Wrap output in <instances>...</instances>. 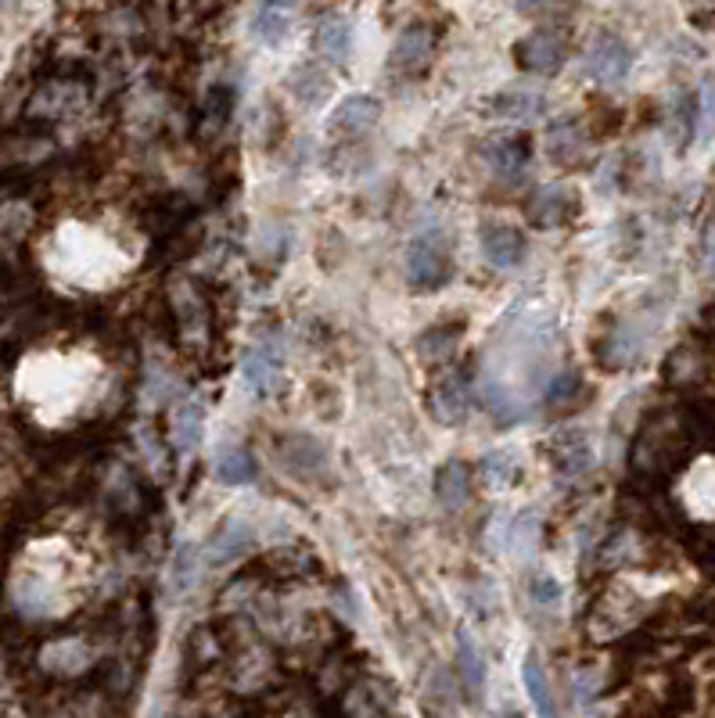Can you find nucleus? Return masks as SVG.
<instances>
[{"mask_svg":"<svg viewBox=\"0 0 715 718\" xmlns=\"http://www.w3.org/2000/svg\"><path fill=\"white\" fill-rule=\"evenodd\" d=\"M317 51L324 55L331 65H345V58L353 51V29L342 15H327L320 19L317 26Z\"/></svg>","mask_w":715,"mask_h":718,"instance_id":"a211bd4d","label":"nucleus"},{"mask_svg":"<svg viewBox=\"0 0 715 718\" xmlns=\"http://www.w3.org/2000/svg\"><path fill=\"white\" fill-rule=\"evenodd\" d=\"M690 450H698V445L687 431L683 410H658L644 420L636 435L633 470L647 481H665L687 464Z\"/></svg>","mask_w":715,"mask_h":718,"instance_id":"f257e3e1","label":"nucleus"},{"mask_svg":"<svg viewBox=\"0 0 715 718\" xmlns=\"http://www.w3.org/2000/svg\"><path fill=\"white\" fill-rule=\"evenodd\" d=\"M528 158H533V144H528V137H517V133H500V137H489L486 144V163L503 180L522 177Z\"/></svg>","mask_w":715,"mask_h":718,"instance_id":"4468645a","label":"nucleus"},{"mask_svg":"<svg viewBox=\"0 0 715 718\" xmlns=\"http://www.w3.org/2000/svg\"><path fill=\"white\" fill-rule=\"evenodd\" d=\"M249 542H252L249 522H241V517H227V522H219L213 536H208L202 557H205L208 567L230 564V561H238L245 550H249Z\"/></svg>","mask_w":715,"mask_h":718,"instance_id":"ddd939ff","label":"nucleus"},{"mask_svg":"<svg viewBox=\"0 0 715 718\" xmlns=\"http://www.w3.org/2000/svg\"><path fill=\"white\" fill-rule=\"evenodd\" d=\"M583 213V198L569 183H550V188H536L525 202V216L536 227H569Z\"/></svg>","mask_w":715,"mask_h":718,"instance_id":"20e7f679","label":"nucleus"},{"mask_svg":"<svg viewBox=\"0 0 715 718\" xmlns=\"http://www.w3.org/2000/svg\"><path fill=\"white\" fill-rule=\"evenodd\" d=\"M536 536H539V517L536 514H522L511 528V547L514 550H533L536 547Z\"/></svg>","mask_w":715,"mask_h":718,"instance_id":"7c9ffc66","label":"nucleus"},{"mask_svg":"<svg viewBox=\"0 0 715 718\" xmlns=\"http://www.w3.org/2000/svg\"><path fill=\"white\" fill-rule=\"evenodd\" d=\"M406 277H410L414 291L446 288L450 277H453V252H450L446 238H439V234L414 238L410 249H406Z\"/></svg>","mask_w":715,"mask_h":718,"instance_id":"f03ea898","label":"nucleus"},{"mask_svg":"<svg viewBox=\"0 0 715 718\" xmlns=\"http://www.w3.org/2000/svg\"><path fill=\"white\" fill-rule=\"evenodd\" d=\"M291 22H288V8H277V4H259L255 19H252V33L255 40H263L270 47H277L281 40L288 36Z\"/></svg>","mask_w":715,"mask_h":718,"instance_id":"a878e982","label":"nucleus"},{"mask_svg":"<svg viewBox=\"0 0 715 718\" xmlns=\"http://www.w3.org/2000/svg\"><path fill=\"white\" fill-rule=\"evenodd\" d=\"M288 86L302 105H317V101H324V94H327V76L317 65L306 61V65H299L288 76Z\"/></svg>","mask_w":715,"mask_h":718,"instance_id":"cd10ccee","label":"nucleus"},{"mask_svg":"<svg viewBox=\"0 0 715 718\" xmlns=\"http://www.w3.org/2000/svg\"><path fill=\"white\" fill-rule=\"evenodd\" d=\"M457 661H461V679H464L467 693H472L475 701H482V693H486V661H482V654H478V643H475L472 633H467V629H461V633H457Z\"/></svg>","mask_w":715,"mask_h":718,"instance_id":"aec40b11","label":"nucleus"},{"mask_svg":"<svg viewBox=\"0 0 715 718\" xmlns=\"http://www.w3.org/2000/svg\"><path fill=\"white\" fill-rule=\"evenodd\" d=\"M378 119H381V101H378V97L353 94V97H345V101L335 111H331L327 133H331V137H338V141H353V137H360V133L374 130Z\"/></svg>","mask_w":715,"mask_h":718,"instance_id":"1a4fd4ad","label":"nucleus"},{"mask_svg":"<svg viewBox=\"0 0 715 718\" xmlns=\"http://www.w3.org/2000/svg\"><path fill=\"white\" fill-rule=\"evenodd\" d=\"M216 481H224V486H249L255 481V460L249 450H224L216 456Z\"/></svg>","mask_w":715,"mask_h":718,"instance_id":"b1692460","label":"nucleus"},{"mask_svg":"<svg viewBox=\"0 0 715 718\" xmlns=\"http://www.w3.org/2000/svg\"><path fill=\"white\" fill-rule=\"evenodd\" d=\"M436 58V33L428 26H410L400 33L396 47L389 55V69L400 72V76H421Z\"/></svg>","mask_w":715,"mask_h":718,"instance_id":"9d476101","label":"nucleus"},{"mask_svg":"<svg viewBox=\"0 0 715 718\" xmlns=\"http://www.w3.org/2000/svg\"><path fill=\"white\" fill-rule=\"evenodd\" d=\"M708 374V349L698 338L680 342L665 359V381L672 388H694Z\"/></svg>","mask_w":715,"mask_h":718,"instance_id":"9b49d317","label":"nucleus"},{"mask_svg":"<svg viewBox=\"0 0 715 718\" xmlns=\"http://www.w3.org/2000/svg\"><path fill=\"white\" fill-rule=\"evenodd\" d=\"M202 424H205V410L199 403H180L177 410H172V450L180 456H188L199 450L202 442Z\"/></svg>","mask_w":715,"mask_h":718,"instance_id":"6ab92c4d","label":"nucleus"},{"mask_svg":"<svg viewBox=\"0 0 715 718\" xmlns=\"http://www.w3.org/2000/svg\"><path fill=\"white\" fill-rule=\"evenodd\" d=\"M508 718H522V715H517V711H508Z\"/></svg>","mask_w":715,"mask_h":718,"instance_id":"f704fd0d","label":"nucleus"},{"mask_svg":"<svg viewBox=\"0 0 715 718\" xmlns=\"http://www.w3.org/2000/svg\"><path fill=\"white\" fill-rule=\"evenodd\" d=\"M694 141H698V144H712V141H715V76H708L705 86H701V94H698Z\"/></svg>","mask_w":715,"mask_h":718,"instance_id":"c85d7f7f","label":"nucleus"},{"mask_svg":"<svg viewBox=\"0 0 715 718\" xmlns=\"http://www.w3.org/2000/svg\"><path fill=\"white\" fill-rule=\"evenodd\" d=\"M550 464L561 478H579L594 467V442L583 428H561L550 435Z\"/></svg>","mask_w":715,"mask_h":718,"instance_id":"0eeeda50","label":"nucleus"},{"mask_svg":"<svg viewBox=\"0 0 715 718\" xmlns=\"http://www.w3.org/2000/svg\"><path fill=\"white\" fill-rule=\"evenodd\" d=\"M522 683H525L528 701L536 704L539 718H561L558 704H553V690L547 683V672H544V665H539L536 654H528V658L522 661Z\"/></svg>","mask_w":715,"mask_h":718,"instance_id":"412c9836","label":"nucleus"},{"mask_svg":"<svg viewBox=\"0 0 715 718\" xmlns=\"http://www.w3.org/2000/svg\"><path fill=\"white\" fill-rule=\"evenodd\" d=\"M11 4H15V0H0V8H11Z\"/></svg>","mask_w":715,"mask_h":718,"instance_id":"72a5a7b5","label":"nucleus"},{"mask_svg":"<svg viewBox=\"0 0 715 718\" xmlns=\"http://www.w3.org/2000/svg\"><path fill=\"white\" fill-rule=\"evenodd\" d=\"M583 378H579V370H561V374H553V381L547 385V403L550 410H572V406L583 403Z\"/></svg>","mask_w":715,"mask_h":718,"instance_id":"bb28decb","label":"nucleus"},{"mask_svg":"<svg viewBox=\"0 0 715 718\" xmlns=\"http://www.w3.org/2000/svg\"><path fill=\"white\" fill-rule=\"evenodd\" d=\"M241 378L249 381V388H255L259 395L277 392L281 378H285V352H281V342L263 338L259 345H252V349L245 352Z\"/></svg>","mask_w":715,"mask_h":718,"instance_id":"423d86ee","label":"nucleus"},{"mask_svg":"<svg viewBox=\"0 0 715 718\" xmlns=\"http://www.w3.org/2000/svg\"><path fill=\"white\" fill-rule=\"evenodd\" d=\"M467 496H472V470L464 460H446L436 475V500L446 506L450 514L464 511Z\"/></svg>","mask_w":715,"mask_h":718,"instance_id":"f3484780","label":"nucleus"},{"mask_svg":"<svg viewBox=\"0 0 715 718\" xmlns=\"http://www.w3.org/2000/svg\"><path fill=\"white\" fill-rule=\"evenodd\" d=\"M569 61V40L553 29H536L517 44V65L533 76H553Z\"/></svg>","mask_w":715,"mask_h":718,"instance_id":"39448f33","label":"nucleus"},{"mask_svg":"<svg viewBox=\"0 0 715 718\" xmlns=\"http://www.w3.org/2000/svg\"><path fill=\"white\" fill-rule=\"evenodd\" d=\"M514 4H517V11H525V15H533V11L544 8L547 0H514Z\"/></svg>","mask_w":715,"mask_h":718,"instance_id":"2f4dec72","label":"nucleus"},{"mask_svg":"<svg viewBox=\"0 0 715 718\" xmlns=\"http://www.w3.org/2000/svg\"><path fill=\"white\" fill-rule=\"evenodd\" d=\"M586 76L597 83H622L633 69V47L619 33H597L586 47Z\"/></svg>","mask_w":715,"mask_h":718,"instance_id":"7ed1b4c3","label":"nucleus"},{"mask_svg":"<svg viewBox=\"0 0 715 718\" xmlns=\"http://www.w3.org/2000/svg\"><path fill=\"white\" fill-rule=\"evenodd\" d=\"M263 4H277V8H288V11H291L295 4H299V0H263Z\"/></svg>","mask_w":715,"mask_h":718,"instance_id":"473e14b6","label":"nucleus"},{"mask_svg":"<svg viewBox=\"0 0 715 718\" xmlns=\"http://www.w3.org/2000/svg\"><path fill=\"white\" fill-rule=\"evenodd\" d=\"M461 334H464V324L436 327V331H428L421 342H417V352H421L425 363L442 367V363H446V359L453 356V349H457V345H461Z\"/></svg>","mask_w":715,"mask_h":718,"instance_id":"5701e85b","label":"nucleus"},{"mask_svg":"<svg viewBox=\"0 0 715 718\" xmlns=\"http://www.w3.org/2000/svg\"><path fill=\"white\" fill-rule=\"evenodd\" d=\"M285 464L291 475H302V478H313L320 467H324V450L320 442L306 439V435H295L288 439V453H285Z\"/></svg>","mask_w":715,"mask_h":718,"instance_id":"393cba45","label":"nucleus"},{"mask_svg":"<svg viewBox=\"0 0 715 718\" xmlns=\"http://www.w3.org/2000/svg\"><path fill=\"white\" fill-rule=\"evenodd\" d=\"M547 155L553 166L575 169L589 158V137L575 119H558L547 133Z\"/></svg>","mask_w":715,"mask_h":718,"instance_id":"f8f14e48","label":"nucleus"},{"mask_svg":"<svg viewBox=\"0 0 715 718\" xmlns=\"http://www.w3.org/2000/svg\"><path fill=\"white\" fill-rule=\"evenodd\" d=\"M478 475H482L486 489H511L517 486V478H522V460H517V453L511 450H492L482 456V464H478Z\"/></svg>","mask_w":715,"mask_h":718,"instance_id":"4be33fe9","label":"nucleus"},{"mask_svg":"<svg viewBox=\"0 0 715 718\" xmlns=\"http://www.w3.org/2000/svg\"><path fill=\"white\" fill-rule=\"evenodd\" d=\"M478 244H482L486 263L497 266V270H514L525 259V234L517 230L514 223H503V219L482 223Z\"/></svg>","mask_w":715,"mask_h":718,"instance_id":"6e6552de","label":"nucleus"},{"mask_svg":"<svg viewBox=\"0 0 715 718\" xmlns=\"http://www.w3.org/2000/svg\"><path fill=\"white\" fill-rule=\"evenodd\" d=\"M528 593H533L539 608H558L561 603V582L553 575H533L528 578Z\"/></svg>","mask_w":715,"mask_h":718,"instance_id":"c756f323","label":"nucleus"},{"mask_svg":"<svg viewBox=\"0 0 715 718\" xmlns=\"http://www.w3.org/2000/svg\"><path fill=\"white\" fill-rule=\"evenodd\" d=\"M431 414L450 428L472 414V385H467L464 374H446L431 388Z\"/></svg>","mask_w":715,"mask_h":718,"instance_id":"2eb2a0df","label":"nucleus"},{"mask_svg":"<svg viewBox=\"0 0 715 718\" xmlns=\"http://www.w3.org/2000/svg\"><path fill=\"white\" fill-rule=\"evenodd\" d=\"M492 108V116H500V119H511V122H536V119H544L547 116V108H550V101L544 94H536V91H503V94H497L489 101Z\"/></svg>","mask_w":715,"mask_h":718,"instance_id":"dca6fc26","label":"nucleus"}]
</instances>
